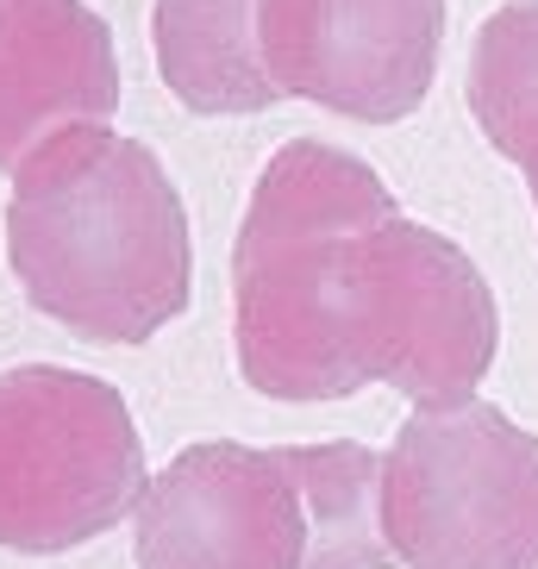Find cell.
<instances>
[{
    "label": "cell",
    "mask_w": 538,
    "mask_h": 569,
    "mask_svg": "<svg viewBox=\"0 0 538 569\" xmlns=\"http://www.w3.org/2000/svg\"><path fill=\"white\" fill-rule=\"evenodd\" d=\"M145 482V438L113 382L63 363L0 369V551H76L132 519Z\"/></svg>",
    "instance_id": "obj_3"
},
{
    "label": "cell",
    "mask_w": 538,
    "mask_h": 569,
    "mask_svg": "<svg viewBox=\"0 0 538 569\" xmlns=\"http://www.w3.org/2000/svg\"><path fill=\"white\" fill-rule=\"evenodd\" d=\"M138 569H313V501L295 445L195 438L132 513Z\"/></svg>",
    "instance_id": "obj_5"
},
{
    "label": "cell",
    "mask_w": 538,
    "mask_h": 569,
    "mask_svg": "<svg viewBox=\"0 0 538 569\" xmlns=\"http://www.w3.org/2000/svg\"><path fill=\"white\" fill-rule=\"evenodd\" d=\"M401 569H538V432L495 401L414 407L382 451Z\"/></svg>",
    "instance_id": "obj_4"
},
{
    "label": "cell",
    "mask_w": 538,
    "mask_h": 569,
    "mask_svg": "<svg viewBox=\"0 0 538 569\" xmlns=\"http://www.w3.org/2000/svg\"><path fill=\"white\" fill-rule=\"evenodd\" d=\"M119 113L113 32L88 0H0V169Z\"/></svg>",
    "instance_id": "obj_7"
},
{
    "label": "cell",
    "mask_w": 538,
    "mask_h": 569,
    "mask_svg": "<svg viewBox=\"0 0 538 569\" xmlns=\"http://www.w3.org/2000/svg\"><path fill=\"white\" fill-rule=\"evenodd\" d=\"M151 51L188 113H263L282 101L257 51V0H157Z\"/></svg>",
    "instance_id": "obj_8"
},
{
    "label": "cell",
    "mask_w": 538,
    "mask_h": 569,
    "mask_svg": "<svg viewBox=\"0 0 538 569\" xmlns=\"http://www.w3.org/2000/svg\"><path fill=\"white\" fill-rule=\"evenodd\" d=\"M464 101L488 144L520 163L538 207V0H501L476 26Z\"/></svg>",
    "instance_id": "obj_9"
},
{
    "label": "cell",
    "mask_w": 538,
    "mask_h": 569,
    "mask_svg": "<svg viewBox=\"0 0 538 569\" xmlns=\"http://www.w3.org/2000/svg\"><path fill=\"white\" fill-rule=\"evenodd\" d=\"M257 51L295 101L395 126L432 94L445 0H257Z\"/></svg>",
    "instance_id": "obj_6"
},
{
    "label": "cell",
    "mask_w": 538,
    "mask_h": 569,
    "mask_svg": "<svg viewBox=\"0 0 538 569\" xmlns=\"http://www.w3.org/2000/svg\"><path fill=\"white\" fill-rule=\"evenodd\" d=\"M495 288L457 238L407 219L363 157L288 138L232 238V351L269 401H345L388 382L457 407L495 363Z\"/></svg>",
    "instance_id": "obj_1"
},
{
    "label": "cell",
    "mask_w": 538,
    "mask_h": 569,
    "mask_svg": "<svg viewBox=\"0 0 538 569\" xmlns=\"http://www.w3.org/2000/svg\"><path fill=\"white\" fill-rule=\"evenodd\" d=\"M7 263L26 301L76 338L145 345L188 313V207L145 138L69 126L13 169Z\"/></svg>",
    "instance_id": "obj_2"
}]
</instances>
